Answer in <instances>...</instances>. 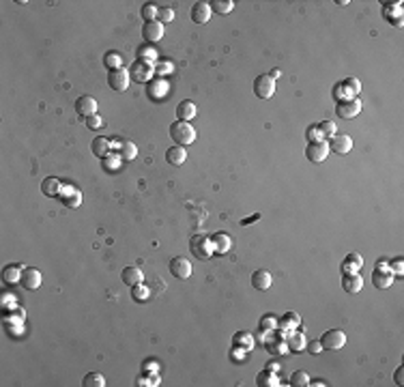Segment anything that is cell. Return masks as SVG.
<instances>
[{
	"label": "cell",
	"instance_id": "cell-5",
	"mask_svg": "<svg viewBox=\"0 0 404 387\" xmlns=\"http://www.w3.org/2000/svg\"><path fill=\"white\" fill-rule=\"evenodd\" d=\"M320 344H323V351H340L346 344V333L342 329H329L323 333Z\"/></svg>",
	"mask_w": 404,
	"mask_h": 387
},
{
	"label": "cell",
	"instance_id": "cell-41",
	"mask_svg": "<svg viewBox=\"0 0 404 387\" xmlns=\"http://www.w3.org/2000/svg\"><path fill=\"white\" fill-rule=\"evenodd\" d=\"M138 385H140V387H157V385H159L157 372H155V374H146V377H140Z\"/></svg>",
	"mask_w": 404,
	"mask_h": 387
},
{
	"label": "cell",
	"instance_id": "cell-24",
	"mask_svg": "<svg viewBox=\"0 0 404 387\" xmlns=\"http://www.w3.org/2000/svg\"><path fill=\"white\" fill-rule=\"evenodd\" d=\"M361 267H364V258H361L357 252H353V254H348L346 258H344L342 271H344V273H359Z\"/></svg>",
	"mask_w": 404,
	"mask_h": 387
},
{
	"label": "cell",
	"instance_id": "cell-43",
	"mask_svg": "<svg viewBox=\"0 0 404 387\" xmlns=\"http://www.w3.org/2000/svg\"><path fill=\"white\" fill-rule=\"evenodd\" d=\"M174 20V11H172L170 7H164V9H159L157 11V22H162V24H168Z\"/></svg>",
	"mask_w": 404,
	"mask_h": 387
},
{
	"label": "cell",
	"instance_id": "cell-28",
	"mask_svg": "<svg viewBox=\"0 0 404 387\" xmlns=\"http://www.w3.org/2000/svg\"><path fill=\"white\" fill-rule=\"evenodd\" d=\"M233 344H235V349L252 351V349H254V336H252L249 331H239V333H235Z\"/></svg>",
	"mask_w": 404,
	"mask_h": 387
},
{
	"label": "cell",
	"instance_id": "cell-44",
	"mask_svg": "<svg viewBox=\"0 0 404 387\" xmlns=\"http://www.w3.org/2000/svg\"><path fill=\"white\" fill-rule=\"evenodd\" d=\"M305 136H307V140L310 142H316V140H325V136H323V132H320V127H318V123L316 125H312L310 129L305 132Z\"/></svg>",
	"mask_w": 404,
	"mask_h": 387
},
{
	"label": "cell",
	"instance_id": "cell-10",
	"mask_svg": "<svg viewBox=\"0 0 404 387\" xmlns=\"http://www.w3.org/2000/svg\"><path fill=\"white\" fill-rule=\"evenodd\" d=\"M97 108H99L97 99L91 97V95H82V97L75 101V112H78L80 116H84V118L97 114Z\"/></svg>",
	"mask_w": 404,
	"mask_h": 387
},
{
	"label": "cell",
	"instance_id": "cell-33",
	"mask_svg": "<svg viewBox=\"0 0 404 387\" xmlns=\"http://www.w3.org/2000/svg\"><path fill=\"white\" fill-rule=\"evenodd\" d=\"M82 385L84 387H103L105 379H103V374H99V372H88L84 377V381H82Z\"/></svg>",
	"mask_w": 404,
	"mask_h": 387
},
{
	"label": "cell",
	"instance_id": "cell-37",
	"mask_svg": "<svg viewBox=\"0 0 404 387\" xmlns=\"http://www.w3.org/2000/svg\"><path fill=\"white\" fill-rule=\"evenodd\" d=\"M157 7L155 4H151V2H146V4H142V17H144V22H153V20H157Z\"/></svg>",
	"mask_w": 404,
	"mask_h": 387
},
{
	"label": "cell",
	"instance_id": "cell-27",
	"mask_svg": "<svg viewBox=\"0 0 404 387\" xmlns=\"http://www.w3.org/2000/svg\"><path fill=\"white\" fill-rule=\"evenodd\" d=\"M41 192L45 196H61L63 192V183L58 181L56 176H47L43 183H41Z\"/></svg>",
	"mask_w": 404,
	"mask_h": 387
},
{
	"label": "cell",
	"instance_id": "cell-2",
	"mask_svg": "<svg viewBox=\"0 0 404 387\" xmlns=\"http://www.w3.org/2000/svg\"><path fill=\"white\" fill-rule=\"evenodd\" d=\"M189 247H192L196 258H200V260H206V258H211V256L215 254L213 243H211V237H206V235H194L192 241H189Z\"/></svg>",
	"mask_w": 404,
	"mask_h": 387
},
{
	"label": "cell",
	"instance_id": "cell-38",
	"mask_svg": "<svg viewBox=\"0 0 404 387\" xmlns=\"http://www.w3.org/2000/svg\"><path fill=\"white\" fill-rule=\"evenodd\" d=\"M318 127H320V132H323L325 140H327V138H334V136L337 134V129H336V123H334V121H323V123H318Z\"/></svg>",
	"mask_w": 404,
	"mask_h": 387
},
{
	"label": "cell",
	"instance_id": "cell-19",
	"mask_svg": "<svg viewBox=\"0 0 404 387\" xmlns=\"http://www.w3.org/2000/svg\"><path fill=\"white\" fill-rule=\"evenodd\" d=\"M121 280L127 284V286H135V284H142L144 273H142L140 267H125L123 273H121Z\"/></svg>",
	"mask_w": 404,
	"mask_h": 387
},
{
	"label": "cell",
	"instance_id": "cell-9",
	"mask_svg": "<svg viewBox=\"0 0 404 387\" xmlns=\"http://www.w3.org/2000/svg\"><path fill=\"white\" fill-rule=\"evenodd\" d=\"M337 116L340 118H355L361 112V101L359 99H346V101H337Z\"/></svg>",
	"mask_w": 404,
	"mask_h": 387
},
{
	"label": "cell",
	"instance_id": "cell-48",
	"mask_svg": "<svg viewBox=\"0 0 404 387\" xmlns=\"http://www.w3.org/2000/svg\"><path fill=\"white\" fill-rule=\"evenodd\" d=\"M350 91H353V95H359V91H361V84H359V80H355V77H348L346 82H344Z\"/></svg>",
	"mask_w": 404,
	"mask_h": 387
},
{
	"label": "cell",
	"instance_id": "cell-21",
	"mask_svg": "<svg viewBox=\"0 0 404 387\" xmlns=\"http://www.w3.org/2000/svg\"><path fill=\"white\" fill-rule=\"evenodd\" d=\"M166 159L172 164V166H183L185 164V159H187V151H185V146H170L168 151H166Z\"/></svg>",
	"mask_w": 404,
	"mask_h": 387
},
{
	"label": "cell",
	"instance_id": "cell-53",
	"mask_svg": "<svg viewBox=\"0 0 404 387\" xmlns=\"http://www.w3.org/2000/svg\"><path fill=\"white\" fill-rule=\"evenodd\" d=\"M404 368L400 366V368H398V370H396V374H394V379H396V385H402L404 383Z\"/></svg>",
	"mask_w": 404,
	"mask_h": 387
},
{
	"label": "cell",
	"instance_id": "cell-25",
	"mask_svg": "<svg viewBox=\"0 0 404 387\" xmlns=\"http://www.w3.org/2000/svg\"><path fill=\"white\" fill-rule=\"evenodd\" d=\"M256 385H258V387H277V385H282V383H280V377H277V372L263 370V372H258V377H256Z\"/></svg>",
	"mask_w": 404,
	"mask_h": 387
},
{
	"label": "cell",
	"instance_id": "cell-55",
	"mask_svg": "<svg viewBox=\"0 0 404 387\" xmlns=\"http://www.w3.org/2000/svg\"><path fill=\"white\" fill-rule=\"evenodd\" d=\"M267 370H273V372H280V364H277V361H269V364H267Z\"/></svg>",
	"mask_w": 404,
	"mask_h": 387
},
{
	"label": "cell",
	"instance_id": "cell-26",
	"mask_svg": "<svg viewBox=\"0 0 404 387\" xmlns=\"http://www.w3.org/2000/svg\"><path fill=\"white\" fill-rule=\"evenodd\" d=\"M61 198L63 202L67 207H71V209H75V207H80L82 205V194L78 192V189H73V187H65V192H61Z\"/></svg>",
	"mask_w": 404,
	"mask_h": 387
},
{
	"label": "cell",
	"instance_id": "cell-18",
	"mask_svg": "<svg viewBox=\"0 0 404 387\" xmlns=\"http://www.w3.org/2000/svg\"><path fill=\"white\" fill-rule=\"evenodd\" d=\"M271 284H273V278H271L269 271L258 269V271L252 273V286L256 288V290H269Z\"/></svg>",
	"mask_w": 404,
	"mask_h": 387
},
{
	"label": "cell",
	"instance_id": "cell-58",
	"mask_svg": "<svg viewBox=\"0 0 404 387\" xmlns=\"http://www.w3.org/2000/svg\"><path fill=\"white\" fill-rule=\"evenodd\" d=\"M310 385H314V387H320V385H327L323 379H318V381H310Z\"/></svg>",
	"mask_w": 404,
	"mask_h": 387
},
{
	"label": "cell",
	"instance_id": "cell-4",
	"mask_svg": "<svg viewBox=\"0 0 404 387\" xmlns=\"http://www.w3.org/2000/svg\"><path fill=\"white\" fill-rule=\"evenodd\" d=\"M254 93L260 99H271L275 95V80L269 73H260L256 80H254Z\"/></svg>",
	"mask_w": 404,
	"mask_h": 387
},
{
	"label": "cell",
	"instance_id": "cell-14",
	"mask_svg": "<svg viewBox=\"0 0 404 387\" xmlns=\"http://www.w3.org/2000/svg\"><path fill=\"white\" fill-rule=\"evenodd\" d=\"M211 243H213L215 254H228L230 247H233V239H230V235H226V232H215V235L211 237Z\"/></svg>",
	"mask_w": 404,
	"mask_h": 387
},
{
	"label": "cell",
	"instance_id": "cell-16",
	"mask_svg": "<svg viewBox=\"0 0 404 387\" xmlns=\"http://www.w3.org/2000/svg\"><path fill=\"white\" fill-rule=\"evenodd\" d=\"M342 286H344V290H346V293L355 295V293H359V290L364 288V280H361L359 273H344Z\"/></svg>",
	"mask_w": 404,
	"mask_h": 387
},
{
	"label": "cell",
	"instance_id": "cell-54",
	"mask_svg": "<svg viewBox=\"0 0 404 387\" xmlns=\"http://www.w3.org/2000/svg\"><path fill=\"white\" fill-rule=\"evenodd\" d=\"M245 353H247V351H233V353H230V357H233V359H243V357H245Z\"/></svg>",
	"mask_w": 404,
	"mask_h": 387
},
{
	"label": "cell",
	"instance_id": "cell-11",
	"mask_svg": "<svg viewBox=\"0 0 404 387\" xmlns=\"http://www.w3.org/2000/svg\"><path fill=\"white\" fill-rule=\"evenodd\" d=\"M22 286L26 290H34L41 286V271L34 269V267H24L22 269Z\"/></svg>",
	"mask_w": 404,
	"mask_h": 387
},
{
	"label": "cell",
	"instance_id": "cell-52",
	"mask_svg": "<svg viewBox=\"0 0 404 387\" xmlns=\"http://www.w3.org/2000/svg\"><path fill=\"white\" fill-rule=\"evenodd\" d=\"M402 263H404L402 258H396V260H394V265H389V267H394V271H391V273H396V276H402V269H404Z\"/></svg>",
	"mask_w": 404,
	"mask_h": 387
},
{
	"label": "cell",
	"instance_id": "cell-15",
	"mask_svg": "<svg viewBox=\"0 0 404 387\" xmlns=\"http://www.w3.org/2000/svg\"><path fill=\"white\" fill-rule=\"evenodd\" d=\"M211 7L209 2H196L192 7V22L194 24H206L211 20Z\"/></svg>",
	"mask_w": 404,
	"mask_h": 387
},
{
	"label": "cell",
	"instance_id": "cell-34",
	"mask_svg": "<svg viewBox=\"0 0 404 387\" xmlns=\"http://www.w3.org/2000/svg\"><path fill=\"white\" fill-rule=\"evenodd\" d=\"M103 63H105V67H108L110 71L112 69H121V65H123V56L118 54V52H108L103 58Z\"/></svg>",
	"mask_w": 404,
	"mask_h": 387
},
{
	"label": "cell",
	"instance_id": "cell-12",
	"mask_svg": "<svg viewBox=\"0 0 404 387\" xmlns=\"http://www.w3.org/2000/svg\"><path fill=\"white\" fill-rule=\"evenodd\" d=\"M329 148L337 155H346L350 153V148H353V140H350V136L346 134H336L334 138H329Z\"/></svg>",
	"mask_w": 404,
	"mask_h": 387
},
{
	"label": "cell",
	"instance_id": "cell-6",
	"mask_svg": "<svg viewBox=\"0 0 404 387\" xmlns=\"http://www.w3.org/2000/svg\"><path fill=\"white\" fill-rule=\"evenodd\" d=\"M329 142L327 140H316V142H310V144L305 146V157L310 159V162L314 164H323L327 159V155H329Z\"/></svg>",
	"mask_w": 404,
	"mask_h": 387
},
{
	"label": "cell",
	"instance_id": "cell-23",
	"mask_svg": "<svg viewBox=\"0 0 404 387\" xmlns=\"http://www.w3.org/2000/svg\"><path fill=\"white\" fill-rule=\"evenodd\" d=\"M305 336H303L301 331H290L288 338H286V347L293 351V353H301V351H305Z\"/></svg>",
	"mask_w": 404,
	"mask_h": 387
},
{
	"label": "cell",
	"instance_id": "cell-49",
	"mask_svg": "<svg viewBox=\"0 0 404 387\" xmlns=\"http://www.w3.org/2000/svg\"><path fill=\"white\" fill-rule=\"evenodd\" d=\"M166 91H168V86H166L164 82H157V84H153V91H151V93L159 99V97H164V93H166Z\"/></svg>",
	"mask_w": 404,
	"mask_h": 387
},
{
	"label": "cell",
	"instance_id": "cell-22",
	"mask_svg": "<svg viewBox=\"0 0 404 387\" xmlns=\"http://www.w3.org/2000/svg\"><path fill=\"white\" fill-rule=\"evenodd\" d=\"M299 325H301V317L297 312H286L280 320H277V327H280L282 331H295Z\"/></svg>",
	"mask_w": 404,
	"mask_h": 387
},
{
	"label": "cell",
	"instance_id": "cell-36",
	"mask_svg": "<svg viewBox=\"0 0 404 387\" xmlns=\"http://www.w3.org/2000/svg\"><path fill=\"white\" fill-rule=\"evenodd\" d=\"M290 385H293V387H305V385H310V377H307V372H305V370L293 372V377H290Z\"/></svg>",
	"mask_w": 404,
	"mask_h": 387
},
{
	"label": "cell",
	"instance_id": "cell-30",
	"mask_svg": "<svg viewBox=\"0 0 404 387\" xmlns=\"http://www.w3.org/2000/svg\"><path fill=\"white\" fill-rule=\"evenodd\" d=\"M118 155L123 157V162H132V159H135V155H138V146L134 144V142H129V140H123V144L121 148H118Z\"/></svg>",
	"mask_w": 404,
	"mask_h": 387
},
{
	"label": "cell",
	"instance_id": "cell-32",
	"mask_svg": "<svg viewBox=\"0 0 404 387\" xmlns=\"http://www.w3.org/2000/svg\"><path fill=\"white\" fill-rule=\"evenodd\" d=\"M2 278H4V282H7V284H15V282H20V280H22V271H20V267H17V265H9V267H4Z\"/></svg>",
	"mask_w": 404,
	"mask_h": 387
},
{
	"label": "cell",
	"instance_id": "cell-1",
	"mask_svg": "<svg viewBox=\"0 0 404 387\" xmlns=\"http://www.w3.org/2000/svg\"><path fill=\"white\" fill-rule=\"evenodd\" d=\"M170 138L176 142L179 146H187L196 142V129L194 125H189L187 121H176L170 125Z\"/></svg>",
	"mask_w": 404,
	"mask_h": 387
},
{
	"label": "cell",
	"instance_id": "cell-46",
	"mask_svg": "<svg viewBox=\"0 0 404 387\" xmlns=\"http://www.w3.org/2000/svg\"><path fill=\"white\" fill-rule=\"evenodd\" d=\"M142 370H144V374H155V372H159V364L155 359H146L144 364H142Z\"/></svg>",
	"mask_w": 404,
	"mask_h": 387
},
{
	"label": "cell",
	"instance_id": "cell-35",
	"mask_svg": "<svg viewBox=\"0 0 404 387\" xmlns=\"http://www.w3.org/2000/svg\"><path fill=\"white\" fill-rule=\"evenodd\" d=\"M132 297L135 301H146L151 297V288L144 284H135V286H132Z\"/></svg>",
	"mask_w": 404,
	"mask_h": 387
},
{
	"label": "cell",
	"instance_id": "cell-39",
	"mask_svg": "<svg viewBox=\"0 0 404 387\" xmlns=\"http://www.w3.org/2000/svg\"><path fill=\"white\" fill-rule=\"evenodd\" d=\"M260 329H263V331H275L277 329V318L271 317V314L263 317V318H260Z\"/></svg>",
	"mask_w": 404,
	"mask_h": 387
},
{
	"label": "cell",
	"instance_id": "cell-40",
	"mask_svg": "<svg viewBox=\"0 0 404 387\" xmlns=\"http://www.w3.org/2000/svg\"><path fill=\"white\" fill-rule=\"evenodd\" d=\"M121 162H123L121 155H110V153H108V155L103 157V166H105L108 170H116L118 166H121Z\"/></svg>",
	"mask_w": 404,
	"mask_h": 387
},
{
	"label": "cell",
	"instance_id": "cell-50",
	"mask_svg": "<svg viewBox=\"0 0 404 387\" xmlns=\"http://www.w3.org/2000/svg\"><path fill=\"white\" fill-rule=\"evenodd\" d=\"M305 347H307V351H310L312 355H318L320 351H323V344H320V340H312V342H307Z\"/></svg>",
	"mask_w": 404,
	"mask_h": 387
},
{
	"label": "cell",
	"instance_id": "cell-20",
	"mask_svg": "<svg viewBox=\"0 0 404 387\" xmlns=\"http://www.w3.org/2000/svg\"><path fill=\"white\" fill-rule=\"evenodd\" d=\"M198 114V110H196V104L194 101H189V99H185V101H181L179 106H176V116H179V121H192V118Z\"/></svg>",
	"mask_w": 404,
	"mask_h": 387
},
{
	"label": "cell",
	"instance_id": "cell-59",
	"mask_svg": "<svg viewBox=\"0 0 404 387\" xmlns=\"http://www.w3.org/2000/svg\"><path fill=\"white\" fill-rule=\"evenodd\" d=\"M260 215H254V217H247V219H243V224H249V222H254V219H258Z\"/></svg>",
	"mask_w": 404,
	"mask_h": 387
},
{
	"label": "cell",
	"instance_id": "cell-47",
	"mask_svg": "<svg viewBox=\"0 0 404 387\" xmlns=\"http://www.w3.org/2000/svg\"><path fill=\"white\" fill-rule=\"evenodd\" d=\"M267 349H269L273 355H280V353H284V349H286V342H267Z\"/></svg>",
	"mask_w": 404,
	"mask_h": 387
},
{
	"label": "cell",
	"instance_id": "cell-7",
	"mask_svg": "<svg viewBox=\"0 0 404 387\" xmlns=\"http://www.w3.org/2000/svg\"><path fill=\"white\" fill-rule=\"evenodd\" d=\"M170 273L176 280H187L192 276V263H189L185 256H174L170 260Z\"/></svg>",
	"mask_w": 404,
	"mask_h": 387
},
{
	"label": "cell",
	"instance_id": "cell-31",
	"mask_svg": "<svg viewBox=\"0 0 404 387\" xmlns=\"http://www.w3.org/2000/svg\"><path fill=\"white\" fill-rule=\"evenodd\" d=\"M91 148H93V153L97 155V157H105V155L110 153L112 146H110V140H108V138H95Z\"/></svg>",
	"mask_w": 404,
	"mask_h": 387
},
{
	"label": "cell",
	"instance_id": "cell-8",
	"mask_svg": "<svg viewBox=\"0 0 404 387\" xmlns=\"http://www.w3.org/2000/svg\"><path fill=\"white\" fill-rule=\"evenodd\" d=\"M164 24L153 20V22H144L142 26V37L146 39V43H155V41H162L164 39Z\"/></svg>",
	"mask_w": 404,
	"mask_h": 387
},
{
	"label": "cell",
	"instance_id": "cell-57",
	"mask_svg": "<svg viewBox=\"0 0 404 387\" xmlns=\"http://www.w3.org/2000/svg\"><path fill=\"white\" fill-rule=\"evenodd\" d=\"M269 75L273 77V80H277V77H280V75H282V71H280V69H273V71H271V73H269Z\"/></svg>",
	"mask_w": 404,
	"mask_h": 387
},
{
	"label": "cell",
	"instance_id": "cell-13",
	"mask_svg": "<svg viewBox=\"0 0 404 387\" xmlns=\"http://www.w3.org/2000/svg\"><path fill=\"white\" fill-rule=\"evenodd\" d=\"M153 73H155L153 65L142 63V61H135L134 67H132V77H134L135 82H148V80L153 77Z\"/></svg>",
	"mask_w": 404,
	"mask_h": 387
},
{
	"label": "cell",
	"instance_id": "cell-56",
	"mask_svg": "<svg viewBox=\"0 0 404 387\" xmlns=\"http://www.w3.org/2000/svg\"><path fill=\"white\" fill-rule=\"evenodd\" d=\"M121 144H123L121 138H112V140H110V146H112V148H121Z\"/></svg>",
	"mask_w": 404,
	"mask_h": 387
},
{
	"label": "cell",
	"instance_id": "cell-45",
	"mask_svg": "<svg viewBox=\"0 0 404 387\" xmlns=\"http://www.w3.org/2000/svg\"><path fill=\"white\" fill-rule=\"evenodd\" d=\"M86 127H88V129H101V127H105V125H103V118H101L99 114L88 116V118H86Z\"/></svg>",
	"mask_w": 404,
	"mask_h": 387
},
{
	"label": "cell",
	"instance_id": "cell-29",
	"mask_svg": "<svg viewBox=\"0 0 404 387\" xmlns=\"http://www.w3.org/2000/svg\"><path fill=\"white\" fill-rule=\"evenodd\" d=\"M209 7H211V11H215L219 15H228L230 11L235 9V2L233 0H211Z\"/></svg>",
	"mask_w": 404,
	"mask_h": 387
},
{
	"label": "cell",
	"instance_id": "cell-17",
	"mask_svg": "<svg viewBox=\"0 0 404 387\" xmlns=\"http://www.w3.org/2000/svg\"><path fill=\"white\" fill-rule=\"evenodd\" d=\"M372 282L376 288H389L391 282H394V273H391V269H374L372 271Z\"/></svg>",
	"mask_w": 404,
	"mask_h": 387
},
{
	"label": "cell",
	"instance_id": "cell-51",
	"mask_svg": "<svg viewBox=\"0 0 404 387\" xmlns=\"http://www.w3.org/2000/svg\"><path fill=\"white\" fill-rule=\"evenodd\" d=\"M155 71L159 75H168L170 71H172V65L170 63H157V67H155Z\"/></svg>",
	"mask_w": 404,
	"mask_h": 387
},
{
	"label": "cell",
	"instance_id": "cell-42",
	"mask_svg": "<svg viewBox=\"0 0 404 387\" xmlns=\"http://www.w3.org/2000/svg\"><path fill=\"white\" fill-rule=\"evenodd\" d=\"M140 61L153 65V63L157 61V52H155V50H148V47H142V50H140Z\"/></svg>",
	"mask_w": 404,
	"mask_h": 387
},
{
	"label": "cell",
	"instance_id": "cell-3",
	"mask_svg": "<svg viewBox=\"0 0 404 387\" xmlns=\"http://www.w3.org/2000/svg\"><path fill=\"white\" fill-rule=\"evenodd\" d=\"M129 82H132V71H127V69H112L110 73H108V84L112 91H116V93H125L129 88Z\"/></svg>",
	"mask_w": 404,
	"mask_h": 387
}]
</instances>
